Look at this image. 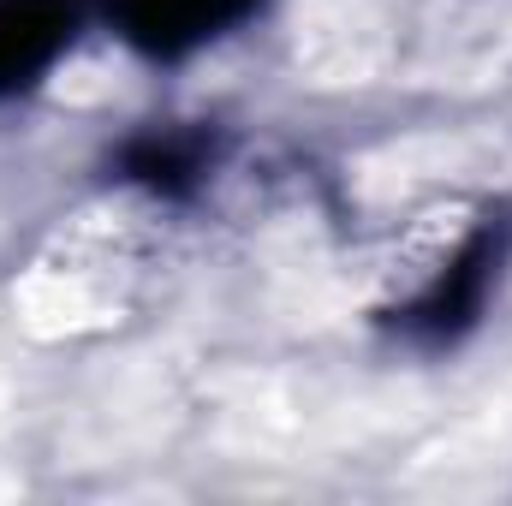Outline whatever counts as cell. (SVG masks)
Masks as SVG:
<instances>
[{"instance_id": "cell-1", "label": "cell", "mask_w": 512, "mask_h": 506, "mask_svg": "<svg viewBox=\"0 0 512 506\" xmlns=\"http://www.w3.org/2000/svg\"><path fill=\"white\" fill-rule=\"evenodd\" d=\"M102 6L137 54L179 60L227 36L233 24H245L262 0H102Z\"/></svg>"}, {"instance_id": "cell-2", "label": "cell", "mask_w": 512, "mask_h": 506, "mask_svg": "<svg viewBox=\"0 0 512 506\" xmlns=\"http://www.w3.org/2000/svg\"><path fill=\"white\" fill-rule=\"evenodd\" d=\"M84 24V0H0V96H18L54 72Z\"/></svg>"}]
</instances>
